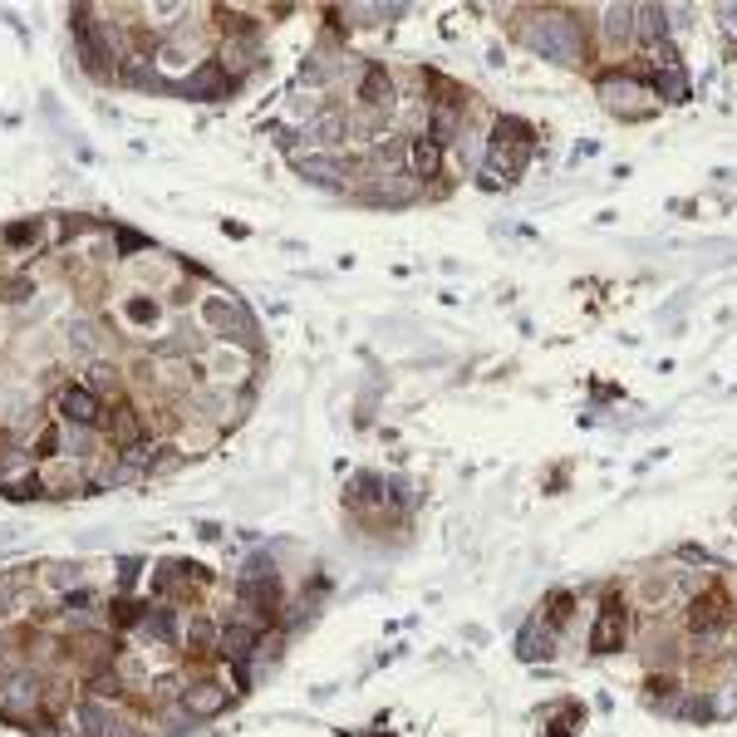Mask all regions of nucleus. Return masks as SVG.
<instances>
[{"label": "nucleus", "mask_w": 737, "mask_h": 737, "mask_svg": "<svg viewBox=\"0 0 737 737\" xmlns=\"http://www.w3.org/2000/svg\"><path fill=\"white\" fill-rule=\"evenodd\" d=\"M531 153H536V128L531 123H521V118H497V128H492V138H487V187H511L526 163H531Z\"/></svg>", "instance_id": "f257e3e1"}, {"label": "nucleus", "mask_w": 737, "mask_h": 737, "mask_svg": "<svg viewBox=\"0 0 737 737\" xmlns=\"http://www.w3.org/2000/svg\"><path fill=\"white\" fill-rule=\"evenodd\" d=\"M595 94H600V104H605L615 118H624V123H639V118H649L654 109H659V94H654L649 79H639L629 64L605 69V74L595 79Z\"/></svg>", "instance_id": "f03ea898"}, {"label": "nucleus", "mask_w": 737, "mask_h": 737, "mask_svg": "<svg viewBox=\"0 0 737 737\" xmlns=\"http://www.w3.org/2000/svg\"><path fill=\"white\" fill-rule=\"evenodd\" d=\"M261 354L256 349H241V344H227V340H212L202 354H197V374L202 384L212 389H236V394H251V374H256Z\"/></svg>", "instance_id": "7ed1b4c3"}, {"label": "nucleus", "mask_w": 737, "mask_h": 737, "mask_svg": "<svg viewBox=\"0 0 737 737\" xmlns=\"http://www.w3.org/2000/svg\"><path fill=\"white\" fill-rule=\"evenodd\" d=\"M50 418H59L64 428H84V433H104V423H109V403L94 394L84 379H74V384H59L55 398H50Z\"/></svg>", "instance_id": "20e7f679"}, {"label": "nucleus", "mask_w": 737, "mask_h": 737, "mask_svg": "<svg viewBox=\"0 0 737 737\" xmlns=\"http://www.w3.org/2000/svg\"><path fill=\"white\" fill-rule=\"evenodd\" d=\"M624 639H629V605L620 590H610L595 615V629H590V654H615V649H624Z\"/></svg>", "instance_id": "39448f33"}, {"label": "nucleus", "mask_w": 737, "mask_h": 737, "mask_svg": "<svg viewBox=\"0 0 737 737\" xmlns=\"http://www.w3.org/2000/svg\"><path fill=\"white\" fill-rule=\"evenodd\" d=\"M35 482H40V497H55V502L59 497H89V477L69 457H45L35 467Z\"/></svg>", "instance_id": "423d86ee"}, {"label": "nucleus", "mask_w": 737, "mask_h": 737, "mask_svg": "<svg viewBox=\"0 0 737 737\" xmlns=\"http://www.w3.org/2000/svg\"><path fill=\"white\" fill-rule=\"evenodd\" d=\"M104 433H109V448L114 453H133V448L148 443V413H138L133 403H118V408H109Z\"/></svg>", "instance_id": "0eeeda50"}, {"label": "nucleus", "mask_w": 737, "mask_h": 737, "mask_svg": "<svg viewBox=\"0 0 737 737\" xmlns=\"http://www.w3.org/2000/svg\"><path fill=\"white\" fill-rule=\"evenodd\" d=\"M50 246V217H20L0 227V251L5 256H35Z\"/></svg>", "instance_id": "6e6552de"}, {"label": "nucleus", "mask_w": 737, "mask_h": 737, "mask_svg": "<svg viewBox=\"0 0 737 737\" xmlns=\"http://www.w3.org/2000/svg\"><path fill=\"white\" fill-rule=\"evenodd\" d=\"M177 89H182L187 99H202V104H217V99H231V94H236L241 84L231 79V74H227V69H222V64H217V59H207V64H202L197 74H187V79H182Z\"/></svg>", "instance_id": "1a4fd4ad"}, {"label": "nucleus", "mask_w": 737, "mask_h": 737, "mask_svg": "<svg viewBox=\"0 0 737 737\" xmlns=\"http://www.w3.org/2000/svg\"><path fill=\"white\" fill-rule=\"evenodd\" d=\"M227 703H231V688L222 679H197V683H187V693H182V708L192 713V723L217 718Z\"/></svg>", "instance_id": "9d476101"}, {"label": "nucleus", "mask_w": 737, "mask_h": 737, "mask_svg": "<svg viewBox=\"0 0 737 737\" xmlns=\"http://www.w3.org/2000/svg\"><path fill=\"white\" fill-rule=\"evenodd\" d=\"M443 143H433L428 133H418V138H408V172L418 177V182H433V177H443Z\"/></svg>", "instance_id": "9b49d317"}, {"label": "nucleus", "mask_w": 737, "mask_h": 737, "mask_svg": "<svg viewBox=\"0 0 737 737\" xmlns=\"http://www.w3.org/2000/svg\"><path fill=\"white\" fill-rule=\"evenodd\" d=\"M556 639H561V629H551L541 615H531L526 629H521V659H551L556 654Z\"/></svg>", "instance_id": "f8f14e48"}, {"label": "nucleus", "mask_w": 737, "mask_h": 737, "mask_svg": "<svg viewBox=\"0 0 737 737\" xmlns=\"http://www.w3.org/2000/svg\"><path fill=\"white\" fill-rule=\"evenodd\" d=\"M40 295V281L30 271H0V310H15V305H30Z\"/></svg>", "instance_id": "ddd939ff"}, {"label": "nucleus", "mask_w": 737, "mask_h": 737, "mask_svg": "<svg viewBox=\"0 0 737 737\" xmlns=\"http://www.w3.org/2000/svg\"><path fill=\"white\" fill-rule=\"evenodd\" d=\"M84 384H89V389H94L99 398H104V394H118V369H114V364H94Z\"/></svg>", "instance_id": "4468645a"}, {"label": "nucleus", "mask_w": 737, "mask_h": 737, "mask_svg": "<svg viewBox=\"0 0 737 737\" xmlns=\"http://www.w3.org/2000/svg\"><path fill=\"white\" fill-rule=\"evenodd\" d=\"M5 325H10V320H5V310H0V344H5Z\"/></svg>", "instance_id": "2eb2a0df"}, {"label": "nucleus", "mask_w": 737, "mask_h": 737, "mask_svg": "<svg viewBox=\"0 0 737 737\" xmlns=\"http://www.w3.org/2000/svg\"><path fill=\"white\" fill-rule=\"evenodd\" d=\"M0 408H5V403H0Z\"/></svg>", "instance_id": "dca6fc26"}]
</instances>
